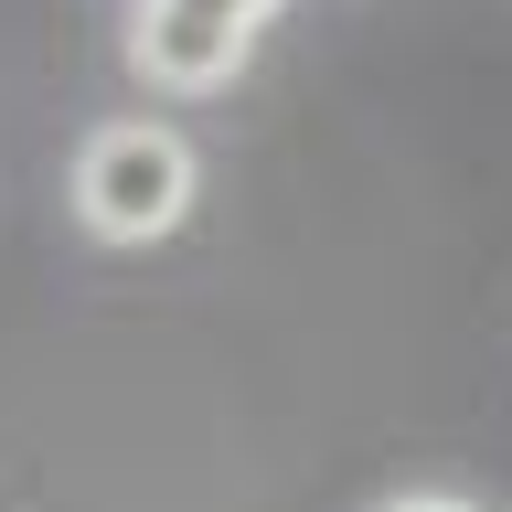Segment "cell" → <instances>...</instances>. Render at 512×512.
Instances as JSON below:
<instances>
[{
  "label": "cell",
  "mask_w": 512,
  "mask_h": 512,
  "mask_svg": "<svg viewBox=\"0 0 512 512\" xmlns=\"http://www.w3.org/2000/svg\"><path fill=\"white\" fill-rule=\"evenodd\" d=\"M278 0H139L128 22V75L160 96H214L246 75L256 32H267Z\"/></svg>",
  "instance_id": "cell-2"
},
{
  "label": "cell",
  "mask_w": 512,
  "mask_h": 512,
  "mask_svg": "<svg viewBox=\"0 0 512 512\" xmlns=\"http://www.w3.org/2000/svg\"><path fill=\"white\" fill-rule=\"evenodd\" d=\"M75 224H86L96 246H160L171 224L192 214V192H203V160L171 118H107L75 150Z\"/></svg>",
  "instance_id": "cell-1"
},
{
  "label": "cell",
  "mask_w": 512,
  "mask_h": 512,
  "mask_svg": "<svg viewBox=\"0 0 512 512\" xmlns=\"http://www.w3.org/2000/svg\"><path fill=\"white\" fill-rule=\"evenodd\" d=\"M374 512H470L459 491H395V502H374Z\"/></svg>",
  "instance_id": "cell-3"
}]
</instances>
